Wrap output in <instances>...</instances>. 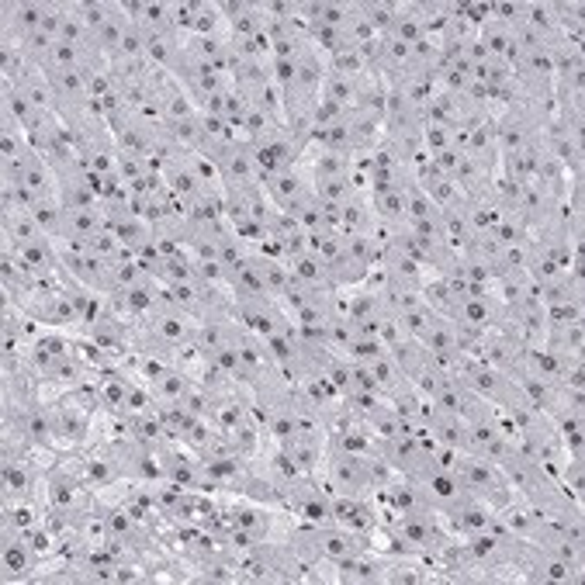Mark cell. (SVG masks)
Wrapping results in <instances>:
<instances>
[{"instance_id":"6da1fadb","label":"cell","mask_w":585,"mask_h":585,"mask_svg":"<svg viewBox=\"0 0 585 585\" xmlns=\"http://www.w3.org/2000/svg\"><path fill=\"white\" fill-rule=\"evenodd\" d=\"M450 374H454L464 388H471L478 399H485L502 412L513 409V405H520V402H527L523 399V392H520V385H516L513 378H506V374L495 371V367H489L485 360H478V357H461Z\"/></svg>"},{"instance_id":"7a4b0ae2","label":"cell","mask_w":585,"mask_h":585,"mask_svg":"<svg viewBox=\"0 0 585 585\" xmlns=\"http://www.w3.org/2000/svg\"><path fill=\"white\" fill-rule=\"evenodd\" d=\"M513 572H516V582H547V585L582 582V565H572V561L558 558L551 551H540L537 544H527V540H520V547H516Z\"/></svg>"},{"instance_id":"3957f363","label":"cell","mask_w":585,"mask_h":585,"mask_svg":"<svg viewBox=\"0 0 585 585\" xmlns=\"http://www.w3.org/2000/svg\"><path fill=\"white\" fill-rule=\"evenodd\" d=\"M457 478H461L464 489L475 495V499L489 502L495 513H499V509H506L509 502L516 499L513 485L506 482V475H502L499 464L485 461V457H478V454H461V464H457Z\"/></svg>"},{"instance_id":"277c9868","label":"cell","mask_w":585,"mask_h":585,"mask_svg":"<svg viewBox=\"0 0 585 585\" xmlns=\"http://www.w3.org/2000/svg\"><path fill=\"white\" fill-rule=\"evenodd\" d=\"M329 506H333V523L354 530V534L374 537L385 520V509H381L378 495H343L329 492Z\"/></svg>"},{"instance_id":"5b68a950","label":"cell","mask_w":585,"mask_h":585,"mask_svg":"<svg viewBox=\"0 0 585 585\" xmlns=\"http://www.w3.org/2000/svg\"><path fill=\"white\" fill-rule=\"evenodd\" d=\"M246 149H250L253 163H257L260 180L298 167V163H302V156H305L302 149H298L295 142L288 139V132H284V129L274 132V135H264V139H257V142H246Z\"/></svg>"},{"instance_id":"8992f818","label":"cell","mask_w":585,"mask_h":585,"mask_svg":"<svg viewBox=\"0 0 585 585\" xmlns=\"http://www.w3.org/2000/svg\"><path fill=\"white\" fill-rule=\"evenodd\" d=\"M374 454L402 478H419L426 468L433 464V454L419 444L416 437H388V440H374Z\"/></svg>"},{"instance_id":"52a82bcc","label":"cell","mask_w":585,"mask_h":585,"mask_svg":"<svg viewBox=\"0 0 585 585\" xmlns=\"http://www.w3.org/2000/svg\"><path fill=\"white\" fill-rule=\"evenodd\" d=\"M42 454H21V457H4L0 464V489L4 499H21V495H39L45 464L39 461Z\"/></svg>"},{"instance_id":"ba28073f","label":"cell","mask_w":585,"mask_h":585,"mask_svg":"<svg viewBox=\"0 0 585 585\" xmlns=\"http://www.w3.org/2000/svg\"><path fill=\"white\" fill-rule=\"evenodd\" d=\"M412 482H416L419 489L426 492V499H430V506L437 509V516L450 513V509L461 506L464 499H471V492L464 489L461 478H457L454 471L437 468V464H430V468H426L419 478H412Z\"/></svg>"},{"instance_id":"9c48e42d","label":"cell","mask_w":585,"mask_h":585,"mask_svg":"<svg viewBox=\"0 0 585 585\" xmlns=\"http://www.w3.org/2000/svg\"><path fill=\"white\" fill-rule=\"evenodd\" d=\"M0 568H4V582H35L39 579V554L28 547L25 534L4 530V544H0Z\"/></svg>"},{"instance_id":"30bf717a","label":"cell","mask_w":585,"mask_h":585,"mask_svg":"<svg viewBox=\"0 0 585 585\" xmlns=\"http://www.w3.org/2000/svg\"><path fill=\"white\" fill-rule=\"evenodd\" d=\"M388 561H392V554L367 547V551L354 554V558L336 561L333 572H336V582L343 585H385Z\"/></svg>"},{"instance_id":"8fae6325","label":"cell","mask_w":585,"mask_h":585,"mask_svg":"<svg viewBox=\"0 0 585 585\" xmlns=\"http://www.w3.org/2000/svg\"><path fill=\"white\" fill-rule=\"evenodd\" d=\"M0 14H4V42H25L28 35L42 32V21L49 18V4H42V0H7L4 7H0Z\"/></svg>"},{"instance_id":"7c38bea8","label":"cell","mask_w":585,"mask_h":585,"mask_svg":"<svg viewBox=\"0 0 585 585\" xmlns=\"http://www.w3.org/2000/svg\"><path fill=\"white\" fill-rule=\"evenodd\" d=\"M270 198V205L277 208V212H288L291 205H298V201L305 198V194L312 191V174L305 163H298V167L284 170V174H274L267 180H260Z\"/></svg>"},{"instance_id":"4fadbf2b","label":"cell","mask_w":585,"mask_h":585,"mask_svg":"<svg viewBox=\"0 0 585 585\" xmlns=\"http://www.w3.org/2000/svg\"><path fill=\"white\" fill-rule=\"evenodd\" d=\"M219 7H222V18H225V28H229L232 42H250L267 28L264 4H250V0H225V4H219Z\"/></svg>"},{"instance_id":"5bb4252c","label":"cell","mask_w":585,"mask_h":585,"mask_svg":"<svg viewBox=\"0 0 585 585\" xmlns=\"http://www.w3.org/2000/svg\"><path fill=\"white\" fill-rule=\"evenodd\" d=\"M440 520H444V527L454 537H471V534H482V530L492 527L495 509L489 506V502H482V499L471 495V499H464L461 506H454L450 513L440 516Z\"/></svg>"},{"instance_id":"9a60e30c","label":"cell","mask_w":585,"mask_h":585,"mask_svg":"<svg viewBox=\"0 0 585 585\" xmlns=\"http://www.w3.org/2000/svg\"><path fill=\"white\" fill-rule=\"evenodd\" d=\"M49 506H45V495H21V499H4L0 506V530H14V534H25L35 523L45 520Z\"/></svg>"},{"instance_id":"2e32d148","label":"cell","mask_w":585,"mask_h":585,"mask_svg":"<svg viewBox=\"0 0 585 585\" xmlns=\"http://www.w3.org/2000/svg\"><path fill=\"white\" fill-rule=\"evenodd\" d=\"M277 447L288 450L305 475L319 478L322 482V464H326V433H295L288 444H277Z\"/></svg>"},{"instance_id":"e0dca14e","label":"cell","mask_w":585,"mask_h":585,"mask_svg":"<svg viewBox=\"0 0 585 585\" xmlns=\"http://www.w3.org/2000/svg\"><path fill=\"white\" fill-rule=\"evenodd\" d=\"M104 229H108L129 253H139L142 246L156 239L153 225L146 219H139V215H104Z\"/></svg>"},{"instance_id":"ac0fdd59","label":"cell","mask_w":585,"mask_h":585,"mask_svg":"<svg viewBox=\"0 0 585 585\" xmlns=\"http://www.w3.org/2000/svg\"><path fill=\"white\" fill-rule=\"evenodd\" d=\"M163 184H167V191L174 194L180 205H191V201L208 187L205 180L198 177V170H194L191 156H187V160H177L174 167L163 170Z\"/></svg>"},{"instance_id":"d6986e66","label":"cell","mask_w":585,"mask_h":585,"mask_svg":"<svg viewBox=\"0 0 585 585\" xmlns=\"http://www.w3.org/2000/svg\"><path fill=\"white\" fill-rule=\"evenodd\" d=\"M544 347H547V350H554V354H561V357H582V350H585L582 322H558V319H547Z\"/></svg>"},{"instance_id":"ffe728a7","label":"cell","mask_w":585,"mask_h":585,"mask_svg":"<svg viewBox=\"0 0 585 585\" xmlns=\"http://www.w3.org/2000/svg\"><path fill=\"white\" fill-rule=\"evenodd\" d=\"M374 208H371V194L360 191L354 198L343 205V219H340V236H360V232H367V236H374Z\"/></svg>"},{"instance_id":"44dd1931","label":"cell","mask_w":585,"mask_h":585,"mask_svg":"<svg viewBox=\"0 0 585 585\" xmlns=\"http://www.w3.org/2000/svg\"><path fill=\"white\" fill-rule=\"evenodd\" d=\"M288 264V274L291 281L305 284V288H315V291H336L333 284H329V274H326V264H322L315 253H298V257H288L284 260Z\"/></svg>"},{"instance_id":"7402d4cb","label":"cell","mask_w":585,"mask_h":585,"mask_svg":"<svg viewBox=\"0 0 585 585\" xmlns=\"http://www.w3.org/2000/svg\"><path fill=\"white\" fill-rule=\"evenodd\" d=\"M305 167H309L312 174V184L315 180H340V177H350L357 167L354 156H343V153H326V149H315L312 156H305Z\"/></svg>"},{"instance_id":"603a6c76","label":"cell","mask_w":585,"mask_h":585,"mask_svg":"<svg viewBox=\"0 0 585 585\" xmlns=\"http://www.w3.org/2000/svg\"><path fill=\"white\" fill-rule=\"evenodd\" d=\"M430 35V25L423 21V14H419L416 4H402V14L388 25V32L381 35V39L388 42H402V45H412L419 39H426Z\"/></svg>"},{"instance_id":"cb8c5ba5","label":"cell","mask_w":585,"mask_h":585,"mask_svg":"<svg viewBox=\"0 0 585 585\" xmlns=\"http://www.w3.org/2000/svg\"><path fill=\"white\" fill-rule=\"evenodd\" d=\"M0 222H4V243L14 246V250L25 243H35V239H49L32 212H0Z\"/></svg>"},{"instance_id":"d4e9b609","label":"cell","mask_w":585,"mask_h":585,"mask_svg":"<svg viewBox=\"0 0 585 585\" xmlns=\"http://www.w3.org/2000/svg\"><path fill=\"white\" fill-rule=\"evenodd\" d=\"M132 440L146 447H160L174 437H170L167 423L160 419V409H149V412H135L132 416Z\"/></svg>"},{"instance_id":"484cf974","label":"cell","mask_w":585,"mask_h":585,"mask_svg":"<svg viewBox=\"0 0 585 585\" xmlns=\"http://www.w3.org/2000/svg\"><path fill=\"white\" fill-rule=\"evenodd\" d=\"M104 229V208H80V212H66L63 222V239H77V243H87L90 236ZM59 243V239H56Z\"/></svg>"},{"instance_id":"4316f807","label":"cell","mask_w":585,"mask_h":585,"mask_svg":"<svg viewBox=\"0 0 585 585\" xmlns=\"http://www.w3.org/2000/svg\"><path fill=\"white\" fill-rule=\"evenodd\" d=\"M194 385V374H187L184 367H170L163 378H156L153 385H149V392L156 395V402L160 405H170V402H180L187 395V388Z\"/></svg>"},{"instance_id":"83f0119b","label":"cell","mask_w":585,"mask_h":585,"mask_svg":"<svg viewBox=\"0 0 585 585\" xmlns=\"http://www.w3.org/2000/svg\"><path fill=\"white\" fill-rule=\"evenodd\" d=\"M360 87H364V77L354 80V77H336V73H329V77L322 80V94L319 97H326V101H336L340 108L354 111Z\"/></svg>"},{"instance_id":"f1b7e54d","label":"cell","mask_w":585,"mask_h":585,"mask_svg":"<svg viewBox=\"0 0 585 585\" xmlns=\"http://www.w3.org/2000/svg\"><path fill=\"white\" fill-rule=\"evenodd\" d=\"M475 39L489 49V56L495 59H509V52H513V35H509V25H502V21H485V25H478Z\"/></svg>"},{"instance_id":"f546056e","label":"cell","mask_w":585,"mask_h":585,"mask_svg":"<svg viewBox=\"0 0 585 585\" xmlns=\"http://www.w3.org/2000/svg\"><path fill=\"white\" fill-rule=\"evenodd\" d=\"M402 14V4H395V0H378V4H360V21H364L367 28H371L374 35H385L388 25H392L395 18Z\"/></svg>"},{"instance_id":"4dcf8cb0","label":"cell","mask_w":585,"mask_h":585,"mask_svg":"<svg viewBox=\"0 0 585 585\" xmlns=\"http://www.w3.org/2000/svg\"><path fill=\"white\" fill-rule=\"evenodd\" d=\"M371 208L381 225H405V191L371 194Z\"/></svg>"},{"instance_id":"1f68e13d","label":"cell","mask_w":585,"mask_h":585,"mask_svg":"<svg viewBox=\"0 0 585 585\" xmlns=\"http://www.w3.org/2000/svg\"><path fill=\"white\" fill-rule=\"evenodd\" d=\"M530 267V243H509L495 253V277L502 274H527Z\"/></svg>"},{"instance_id":"d6a6232c","label":"cell","mask_w":585,"mask_h":585,"mask_svg":"<svg viewBox=\"0 0 585 585\" xmlns=\"http://www.w3.org/2000/svg\"><path fill=\"white\" fill-rule=\"evenodd\" d=\"M326 66L329 73H336V77H367V66H364V56H360V49L354 45V49H340L333 52V56H326Z\"/></svg>"},{"instance_id":"836d02e7","label":"cell","mask_w":585,"mask_h":585,"mask_svg":"<svg viewBox=\"0 0 585 585\" xmlns=\"http://www.w3.org/2000/svg\"><path fill=\"white\" fill-rule=\"evenodd\" d=\"M118 11H122V4H115V0H77V14L84 18L90 35H94L97 28H101L104 21H108L111 14H118Z\"/></svg>"},{"instance_id":"e575fe53","label":"cell","mask_w":585,"mask_h":585,"mask_svg":"<svg viewBox=\"0 0 585 585\" xmlns=\"http://www.w3.org/2000/svg\"><path fill=\"white\" fill-rule=\"evenodd\" d=\"M312 191H315V198L319 201H333V205H347L357 191V184L350 177H340V180H315L312 184Z\"/></svg>"},{"instance_id":"d590c367","label":"cell","mask_w":585,"mask_h":585,"mask_svg":"<svg viewBox=\"0 0 585 585\" xmlns=\"http://www.w3.org/2000/svg\"><path fill=\"white\" fill-rule=\"evenodd\" d=\"M426 215H437V205H433L430 194H426L423 187L409 184V187H405V222L426 219Z\"/></svg>"},{"instance_id":"8d00e7d4","label":"cell","mask_w":585,"mask_h":585,"mask_svg":"<svg viewBox=\"0 0 585 585\" xmlns=\"http://www.w3.org/2000/svg\"><path fill=\"white\" fill-rule=\"evenodd\" d=\"M229 229L236 232V236L243 239V243L250 246V250H257V246L270 236L267 225H264V222H257L253 215H243V219H232V222H229Z\"/></svg>"},{"instance_id":"74e56055","label":"cell","mask_w":585,"mask_h":585,"mask_svg":"<svg viewBox=\"0 0 585 585\" xmlns=\"http://www.w3.org/2000/svg\"><path fill=\"white\" fill-rule=\"evenodd\" d=\"M381 354H388V347L381 340H374V336H354L350 340V347H347V360H360V364H367V360H374V357H381Z\"/></svg>"},{"instance_id":"f35d334b","label":"cell","mask_w":585,"mask_h":585,"mask_svg":"<svg viewBox=\"0 0 585 585\" xmlns=\"http://www.w3.org/2000/svg\"><path fill=\"white\" fill-rule=\"evenodd\" d=\"M454 129H444V125H423V149L430 156H437V153H444V149L450 146H457V139H454Z\"/></svg>"}]
</instances>
